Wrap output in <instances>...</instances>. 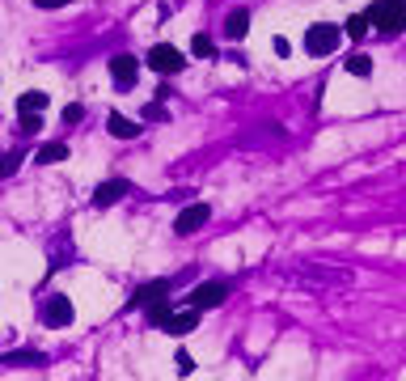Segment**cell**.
<instances>
[{"mask_svg":"<svg viewBox=\"0 0 406 381\" xmlns=\"http://www.w3.org/2000/svg\"><path fill=\"white\" fill-rule=\"evenodd\" d=\"M191 369H195V361H191L186 352H178V373H182V377H191Z\"/></svg>","mask_w":406,"mask_h":381,"instance_id":"obj_19","label":"cell"},{"mask_svg":"<svg viewBox=\"0 0 406 381\" xmlns=\"http://www.w3.org/2000/svg\"><path fill=\"white\" fill-rule=\"evenodd\" d=\"M106 123H110V136H119V140H131V136H136V131H140V127H136V123H131V119H123V115H119V110H114V115H110V119H106Z\"/></svg>","mask_w":406,"mask_h":381,"instance_id":"obj_14","label":"cell"},{"mask_svg":"<svg viewBox=\"0 0 406 381\" xmlns=\"http://www.w3.org/2000/svg\"><path fill=\"white\" fill-rule=\"evenodd\" d=\"M127 195V178H110V182H102L97 191H93V208H110V204H119Z\"/></svg>","mask_w":406,"mask_h":381,"instance_id":"obj_8","label":"cell"},{"mask_svg":"<svg viewBox=\"0 0 406 381\" xmlns=\"http://www.w3.org/2000/svg\"><path fill=\"white\" fill-rule=\"evenodd\" d=\"M148 68H153V72H161V76H169V72H182V68H186V59H182V51H178V47L157 42V47L148 51Z\"/></svg>","mask_w":406,"mask_h":381,"instance_id":"obj_3","label":"cell"},{"mask_svg":"<svg viewBox=\"0 0 406 381\" xmlns=\"http://www.w3.org/2000/svg\"><path fill=\"white\" fill-rule=\"evenodd\" d=\"M42 110H47V93L42 89H30V93L17 98V115H42Z\"/></svg>","mask_w":406,"mask_h":381,"instance_id":"obj_11","label":"cell"},{"mask_svg":"<svg viewBox=\"0 0 406 381\" xmlns=\"http://www.w3.org/2000/svg\"><path fill=\"white\" fill-rule=\"evenodd\" d=\"M225 297H229V288H225V284H199V288H191L186 305H195V310L203 314V310H216V305H225Z\"/></svg>","mask_w":406,"mask_h":381,"instance_id":"obj_5","label":"cell"},{"mask_svg":"<svg viewBox=\"0 0 406 381\" xmlns=\"http://www.w3.org/2000/svg\"><path fill=\"white\" fill-rule=\"evenodd\" d=\"M165 293H169V280H157V284H144V288H136L127 305H131V310H136V305H153V301H161Z\"/></svg>","mask_w":406,"mask_h":381,"instance_id":"obj_10","label":"cell"},{"mask_svg":"<svg viewBox=\"0 0 406 381\" xmlns=\"http://www.w3.org/2000/svg\"><path fill=\"white\" fill-rule=\"evenodd\" d=\"M110 76H114V85H119V89L136 85V76H140V59H136V55H127V51H123V55H114V59H110Z\"/></svg>","mask_w":406,"mask_h":381,"instance_id":"obj_6","label":"cell"},{"mask_svg":"<svg viewBox=\"0 0 406 381\" xmlns=\"http://www.w3.org/2000/svg\"><path fill=\"white\" fill-rule=\"evenodd\" d=\"M80 115H85V110H80V106H64V123H76V119H80Z\"/></svg>","mask_w":406,"mask_h":381,"instance_id":"obj_20","label":"cell"},{"mask_svg":"<svg viewBox=\"0 0 406 381\" xmlns=\"http://www.w3.org/2000/svg\"><path fill=\"white\" fill-rule=\"evenodd\" d=\"M191 51H195L199 59H212V55H216V42H212L208 34H195V42H191Z\"/></svg>","mask_w":406,"mask_h":381,"instance_id":"obj_16","label":"cell"},{"mask_svg":"<svg viewBox=\"0 0 406 381\" xmlns=\"http://www.w3.org/2000/svg\"><path fill=\"white\" fill-rule=\"evenodd\" d=\"M34 4H38V8H64L68 0H34Z\"/></svg>","mask_w":406,"mask_h":381,"instance_id":"obj_21","label":"cell"},{"mask_svg":"<svg viewBox=\"0 0 406 381\" xmlns=\"http://www.w3.org/2000/svg\"><path fill=\"white\" fill-rule=\"evenodd\" d=\"M364 17H369V25H377V30L398 34V30H406V0H377Z\"/></svg>","mask_w":406,"mask_h":381,"instance_id":"obj_1","label":"cell"},{"mask_svg":"<svg viewBox=\"0 0 406 381\" xmlns=\"http://www.w3.org/2000/svg\"><path fill=\"white\" fill-rule=\"evenodd\" d=\"M195 322H199V310H195V305H186V310H169L165 331H169V335H186V331H195Z\"/></svg>","mask_w":406,"mask_h":381,"instance_id":"obj_9","label":"cell"},{"mask_svg":"<svg viewBox=\"0 0 406 381\" xmlns=\"http://www.w3.org/2000/svg\"><path fill=\"white\" fill-rule=\"evenodd\" d=\"M72 314H76V310H72L68 297H47V301H42V322H47V327H68Z\"/></svg>","mask_w":406,"mask_h":381,"instance_id":"obj_7","label":"cell"},{"mask_svg":"<svg viewBox=\"0 0 406 381\" xmlns=\"http://www.w3.org/2000/svg\"><path fill=\"white\" fill-rule=\"evenodd\" d=\"M34 161H38V165H55V161H68V144L51 140V144H42V148L34 153Z\"/></svg>","mask_w":406,"mask_h":381,"instance_id":"obj_13","label":"cell"},{"mask_svg":"<svg viewBox=\"0 0 406 381\" xmlns=\"http://www.w3.org/2000/svg\"><path fill=\"white\" fill-rule=\"evenodd\" d=\"M347 38H364L369 34V17L364 13H356V17H347V30H343Z\"/></svg>","mask_w":406,"mask_h":381,"instance_id":"obj_15","label":"cell"},{"mask_svg":"<svg viewBox=\"0 0 406 381\" xmlns=\"http://www.w3.org/2000/svg\"><path fill=\"white\" fill-rule=\"evenodd\" d=\"M208 221H212V208H208V204H186V208L178 212L174 229H178L182 238H191V233H199V229H203Z\"/></svg>","mask_w":406,"mask_h":381,"instance_id":"obj_4","label":"cell"},{"mask_svg":"<svg viewBox=\"0 0 406 381\" xmlns=\"http://www.w3.org/2000/svg\"><path fill=\"white\" fill-rule=\"evenodd\" d=\"M347 72H352V76H369V72H373V59H369V55H352V59H347Z\"/></svg>","mask_w":406,"mask_h":381,"instance_id":"obj_18","label":"cell"},{"mask_svg":"<svg viewBox=\"0 0 406 381\" xmlns=\"http://www.w3.org/2000/svg\"><path fill=\"white\" fill-rule=\"evenodd\" d=\"M339 38H343V30H339V25L318 21V25H309V30H305V51H309V55H330V51H339Z\"/></svg>","mask_w":406,"mask_h":381,"instance_id":"obj_2","label":"cell"},{"mask_svg":"<svg viewBox=\"0 0 406 381\" xmlns=\"http://www.w3.org/2000/svg\"><path fill=\"white\" fill-rule=\"evenodd\" d=\"M21 157H25L21 148H13V153H4V157H0V178H8V174H17V165H21Z\"/></svg>","mask_w":406,"mask_h":381,"instance_id":"obj_17","label":"cell"},{"mask_svg":"<svg viewBox=\"0 0 406 381\" xmlns=\"http://www.w3.org/2000/svg\"><path fill=\"white\" fill-rule=\"evenodd\" d=\"M246 30H250V13H246V8H233V13L225 17V34H229V38H246Z\"/></svg>","mask_w":406,"mask_h":381,"instance_id":"obj_12","label":"cell"}]
</instances>
